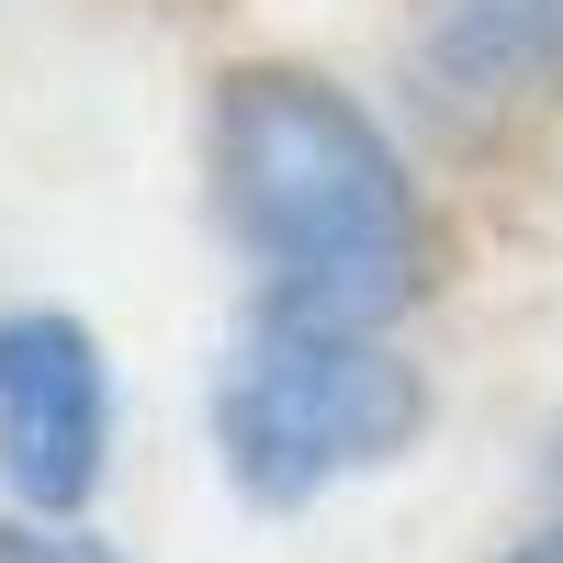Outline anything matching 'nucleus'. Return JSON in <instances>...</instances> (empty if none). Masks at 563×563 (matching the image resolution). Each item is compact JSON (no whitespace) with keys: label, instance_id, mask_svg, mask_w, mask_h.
I'll return each instance as SVG.
<instances>
[{"label":"nucleus","instance_id":"obj_1","mask_svg":"<svg viewBox=\"0 0 563 563\" xmlns=\"http://www.w3.org/2000/svg\"><path fill=\"white\" fill-rule=\"evenodd\" d=\"M214 203L238 225V249L260 260L271 305L384 327L417 294V271H429V225H417L406 158L316 68L260 57V68L214 79Z\"/></svg>","mask_w":563,"mask_h":563},{"label":"nucleus","instance_id":"obj_2","mask_svg":"<svg viewBox=\"0 0 563 563\" xmlns=\"http://www.w3.org/2000/svg\"><path fill=\"white\" fill-rule=\"evenodd\" d=\"M417 429H429V384L361 316L260 305L238 361L214 372V451L260 507H316L384 474L417 451Z\"/></svg>","mask_w":563,"mask_h":563},{"label":"nucleus","instance_id":"obj_3","mask_svg":"<svg viewBox=\"0 0 563 563\" xmlns=\"http://www.w3.org/2000/svg\"><path fill=\"white\" fill-rule=\"evenodd\" d=\"M113 451V384L79 316H0V485L23 507H79Z\"/></svg>","mask_w":563,"mask_h":563},{"label":"nucleus","instance_id":"obj_4","mask_svg":"<svg viewBox=\"0 0 563 563\" xmlns=\"http://www.w3.org/2000/svg\"><path fill=\"white\" fill-rule=\"evenodd\" d=\"M417 90L451 124L563 102V0H417Z\"/></svg>","mask_w":563,"mask_h":563},{"label":"nucleus","instance_id":"obj_5","mask_svg":"<svg viewBox=\"0 0 563 563\" xmlns=\"http://www.w3.org/2000/svg\"><path fill=\"white\" fill-rule=\"evenodd\" d=\"M0 563H113V541L68 530V507H34V519H0Z\"/></svg>","mask_w":563,"mask_h":563},{"label":"nucleus","instance_id":"obj_6","mask_svg":"<svg viewBox=\"0 0 563 563\" xmlns=\"http://www.w3.org/2000/svg\"><path fill=\"white\" fill-rule=\"evenodd\" d=\"M507 563H563V530H541V541H519Z\"/></svg>","mask_w":563,"mask_h":563}]
</instances>
